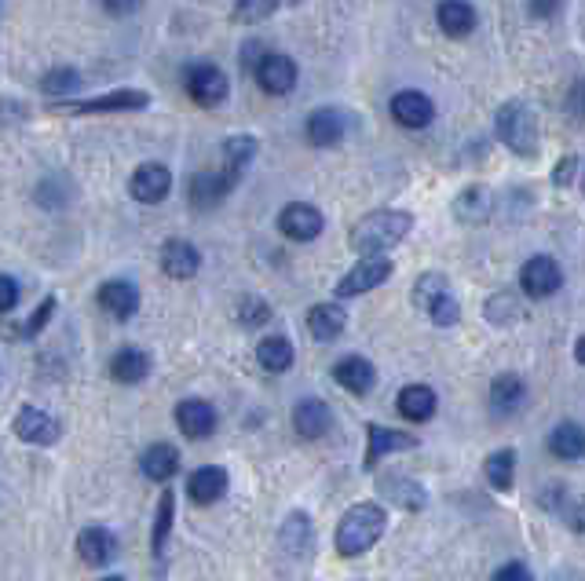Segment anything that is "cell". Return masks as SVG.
<instances>
[{
  "label": "cell",
  "instance_id": "d6a6232c",
  "mask_svg": "<svg viewBox=\"0 0 585 581\" xmlns=\"http://www.w3.org/2000/svg\"><path fill=\"white\" fill-rule=\"evenodd\" d=\"M172 516H176V494L165 490L158 501V516H154V534H150V549H154V560L165 556V545H169L172 534Z\"/></svg>",
  "mask_w": 585,
  "mask_h": 581
},
{
  "label": "cell",
  "instance_id": "484cf974",
  "mask_svg": "<svg viewBox=\"0 0 585 581\" xmlns=\"http://www.w3.org/2000/svg\"><path fill=\"white\" fill-rule=\"evenodd\" d=\"M333 381L341 384L344 391H351V395H366L373 388V381H377V370L366 359H359V355H348V359L333 366Z\"/></svg>",
  "mask_w": 585,
  "mask_h": 581
},
{
  "label": "cell",
  "instance_id": "6da1fadb",
  "mask_svg": "<svg viewBox=\"0 0 585 581\" xmlns=\"http://www.w3.org/2000/svg\"><path fill=\"white\" fill-rule=\"evenodd\" d=\"M414 227V216L399 209H377L366 212L355 227H351V249L362 256H384L388 249L403 242Z\"/></svg>",
  "mask_w": 585,
  "mask_h": 581
},
{
  "label": "cell",
  "instance_id": "3957f363",
  "mask_svg": "<svg viewBox=\"0 0 585 581\" xmlns=\"http://www.w3.org/2000/svg\"><path fill=\"white\" fill-rule=\"evenodd\" d=\"M494 121H498L501 143H505L512 154H520V158H534V154H538V117H534V110L523 103V99L501 103Z\"/></svg>",
  "mask_w": 585,
  "mask_h": 581
},
{
  "label": "cell",
  "instance_id": "f546056e",
  "mask_svg": "<svg viewBox=\"0 0 585 581\" xmlns=\"http://www.w3.org/2000/svg\"><path fill=\"white\" fill-rule=\"evenodd\" d=\"M253 158H256V139L231 136V139H224V161H220V169H224L231 180H242V172L249 169V161Z\"/></svg>",
  "mask_w": 585,
  "mask_h": 581
},
{
  "label": "cell",
  "instance_id": "7402d4cb",
  "mask_svg": "<svg viewBox=\"0 0 585 581\" xmlns=\"http://www.w3.org/2000/svg\"><path fill=\"white\" fill-rule=\"evenodd\" d=\"M139 472L147 479H154V483H169L180 472V450L172 443H154L139 457Z\"/></svg>",
  "mask_w": 585,
  "mask_h": 581
},
{
  "label": "cell",
  "instance_id": "44dd1931",
  "mask_svg": "<svg viewBox=\"0 0 585 581\" xmlns=\"http://www.w3.org/2000/svg\"><path fill=\"white\" fill-rule=\"evenodd\" d=\"M293 428L300 439H322L333 428V413L322 399H300L293 410Z\"/></svg>",
  "mask_w": 585,
  "mask_h": 581
},
{
  "label": "cell",
  "instance_id": "4316f807",
  "mask_svg": "<svg viewBox=\"0 0 585 581\" xmlns=\"http://www.w3.org/2000/svg\"><path fill=\"white\" fill-rule=\"evenodd\" d=\"M150 373V355L143 348H121L110 362V377L117 384H139L147 381Z\"/></svg>",
  "mask_w": 585,
  "mask_h": 581
},
{
  "label": "cell",
  "instance_id": "8992f818",
  "mask_svg": "<svg viewBox=\"0 0 585 581\" xmlns=\"http://www.w3.org/2000/svg\"><path fill=\"white\" fill-rule=\"evenodd\" d=\"M392 278V260L388 256H362L359 264L351 267L348 275L337 282V289L333 293L341 296H362V293H370V289H377V286H384Z\"/></svg>",
  "mask_w": 585,
  "mask_h": 581
},
{
  "label": "cell",
  "instance_id": "4dcf8cb0",
  "mask_svg": "<svg viewBox=\"0 0 585 581\" xmlns=\"http://www.w3.org/2000/svg\"><path fill=\"white\" fill-rule=\"evenodd\" d=\"M293 344L286 337H264L256 344V362L264 366L267 373H286L293 366Z\"/></svg>",
  "mask_w": 585,
  "mask_h": 581
},
{
  "label": "cell",
  "instance_id": "9c48e42d",
  "mask_svg": "<svg viewBox=\"0 0 585 581\" xmlns=\"http://www.w3.org/2000/svg\"><path fill=\"white\" fill-rule=\"evenodd\" d=\"M15 435H19L26 446H55L59 443V435H63V424L55 421L48 410L22 406L19 417H15Z\"/></svg>",
  "mask_w": 585,
  "mask_h": 581
},
{
  "label": "cell",
  "instance_id": "603a6c76",
  "mask_svg": "<svg viewBox=\"0 0 585 581\" xmlns=\"http://www.w3.org/2000/svg\"><path fill=\"white\" fill-rule=\"evenodd\" d=\"M436 22L439 30L447 33V37H454V41H461V37H468V33L476 30V8L468 4V0H443L436 11Z\"/></svg>",
  "mask_w": 585,
  "mask_h": 581
},
{
  "label": "cell",
  "instance_id": "681fc988",
  "mask_svg": "<svg viewBox=\"0 0 585 581\" xmlns=\"http://www.w3.org/2000/svg\"><path fill=\"white\" fill-rule=\"evenodd\" d=\"M571 527H578V530H585V497L582 501H575V508H571Z\"/></svg>",
  "mask_w": 585,
  "mask_h": 581
},
{
  "label": "cell",
  "instance_id": "f1b7e54d",
  "mask_svg": "<svg viewBox=\"0 0 585 581\" xmlns=\"http://www.w3.org/2000/svg\"><path fill=\"white\" fill-rule=\"evenodd\" d=\"M549 450H553V457H560V461H582L585 457V428L575 421L556 424L553 435H549Z\"/></svg>",
  "mask_w": 585,
  "mask_h": 581
},
{
  "label": "cell",
  "instance_id": "ab89813d",
  "mask_svg": "<svg viewBox=\"0 0 585 581\" xmlns=\"http://www.w3.org/2000/svg\"><path fill=\"white\" fill-rule=\"evenodd\" d=\"M267 318H271V307L260 300V296H242V304H238V322L249 329L264 326Z\"/></svg>",
  "mask_w": 585,
  "mask_h": 581
},
{
  "label": "cell",
  "instance_id": "cb8c5ba5",
  "mask_svg": "<svg viewBox=\"0 0 585 581\" xmlns=\"http://www.w3.org/2000/svg\"><path fill=\"white\" fill-rule=\"evenodd\" d=\"M187 494H191L194 505H213V501H220L227 494V472L220 465L198 468L187 479Z\"/></svg>",
  "mask_w": 585,
  "mask_h": 581
},
{
  "label": "cell",
  "instance_id": "74e56055",
  "mask_svg": "<svg viewBox=\"0 0 585 581\" xmlns=\"http://www.w3.org/2000/svg\"><path fill=\"white\" fill-rule=\"evenodd\" d=\"M81 85H85L81 74L70 70V66H55V70H48L41 77V92H48V96H74Z\"/></svg>",
  "mask_w": 585,
  "mask_h": 581
},
{
  "label": "cell",
  "instance_id": "30bf717a",
  "mask_svg": "<svg viewBox=\"0 0 585 581\" xmlns=\"http://www.w3.org/2000/svg\"><path fill=\"white\" fill-rule=\"evenodd\" d=\"M256 85L264 88L267 96H289L297 85V63L282 52H267L256 66Z\"/></svg>",
  "mask_w": 585,
  "mask_h": 581
},
{
  "label": "cell",
  "instance_id": "5b68a950",
  "mask_svg": "<svg viewBox=\"0 0 585 581\" xmlns=\"http://www.w3.org/2000/svg\"><path fill=\"white\" fill-rule=\"evenodd\" d=\"M150 106L147 92L139 88H117V92H107V96L96 99H81V103H59L52 106L55 114H125V110H143Z\"/></svg>",
  "mask_w": 585,
  "mask_h": 581
},
{
  "label": "cell",
  "instance_id": "c3c4849f",
  "mask_svg": "<svg viewBox=\"0 0 585 581\" xmlns=\"http://www.w3.org/2000/svg\"><path fill=\"white\" fill-rule=\"evenodd\" d=\"M575 165H578L575 158H564L560 165H556V183H560V187H564V183H571V172H575Z\"/></svg>",
  "mask_w": 585,
  "mask_h": 581
},
{
  "label": "cell",
  "instance_id": "d4e9b609",
  "mask_svg": "<svg viewBox=\"0 0 585 581\" xmlns=\"http://www.w3.org/2000/svg\"><path fill=\"white\" fill-rule=\"evenodd\" d=\"M344 326H348V311L341 304H315L308 311V333L322 344L341 337Z\"/></svg>",
  "mask_w": 585,
  "mask_h": 581
},
{
  "label": "cell",
  "instance_id": "ba28073f",
  "mask_svg": "<svg viewBox=\"0 0 585 581\" xmlns=\"http://www.w3.org/2000/svg\"><path fill=\"white\" fill-rule=\"evenodd\" d=\"M227 74L213 63H198L187 70V96L198 106H220L227 99Z\"/></svg>",
  "mask_w": 585,
  "mask_h": 581
},
{
  "label": "cell",
  "instance_id": "bcb514c9",
  "mask_svg": "<svg viewBox=\"0 0 585 581\" xmlns=\"http://www.w3.org/2000/svg\"><path fill=\"white\" fill-rule=\"evenodd\" d=\"M564 0H531V15L534 19H553L556 11H560Z\"/></svg>",
  "mask_w": 585,
  "mask_h": 581
},
{
  "label": "cell",
  "instance_id": "e0dca14e",
  "mask_svg": "<svg viewBox=\"0 0 585 581\" xmlns=\"http://www.w3.org/2000/svg\"><path fill=\"white\" fill-rule=\"evenodd\" d=\"M77 556L88 563V567H107L117 556V538L114 530L107 527H85L77 534Z\"/></svg>",
  "mask_w": 585,
  "mask_h": 581
},
{
  "label": "cell",
  "instance_id": "5bb4252c",
  "mask_svg": "<svg viewBox=\"0 0 585 581\" xmlns=\"http://www.w3.org/2000/svg\"><path fill=\"white\" fill-rule=\"evenodd\" d=\"M304 132H308L311 147H337L344 139V132H348V117H344V110H337V106H322V110H315V114L308 117Z\"/></svg>",
  "mask_w": 585,
  "mask_h": 581
},
{
  "label": "cell",
  "instance_id": "836d02e7",
  "mask_svg": "<svg viewBox=\"0 0 585 581\" xmlns=\"http://www.w3.org/2000/svg\"><path fill=\"white\" fill-rule=\"evenodd\" d=\"M454 216L461 223H483L490 216V194L483 187H468V191L458 194L454 201Z\"/></svg>",
  "mask_w": 585,
  "mask_h": 581
},
{
  "label": "cell",
  "instance_id": "60d3db41",
  "mask_svg": "<svg viewBox=\"0 0 585 581\" xmlns=\"http://www.w3.org/2000/svg\"><path fill=\"white\" fill-rule=\"evenodd\" d=\"M520 315H523V311L516 307V300H512L509 293H498L487 304V318H490V322H498V326H509L512 318H520Z\"/></svg>",
  "mask_w": 585,
  "mask_h": 581
},
{
  "label": "cell",
  "instance_id": "d6986e66",
  "mask_svg": "<svg viewBox=\"0 0 585 581\" xmlns=\"http://www.w3.org/2000/svg\"><path fill=\"white\" fill-rule=\"evenodd\" d=\"M234 187H238V180H231L224 169H205L191 180V201L198 209H213V205H220Z\"/></svg>",
  "mask_w": 585,
  "mask_h": 581
},
{
  "label": "cell",
  "instance_id": "f6af8a7d",
  "mask_svg": "<svg viewBox=\"0 0 585 581\" xmlns=\"http://www.w3.org/2000/svg\"><path fill=\"white\" fill-rule=\"evenodd\" d=\"M567 114L575 121H585V81H575L571 92H567Z\"/></svg>",
  "mask_w": 585,
  "mask_h": 581
},
{
  "label": "cell",
  "instance_id": "b9f144b4",
  "mask_svg": "<svg viewBox=\"0 0 585 581\" xmlns=\"http://www.w3.org/2000/svg\"><path fill=\"white\" fill-rule=\"evenodd\" d=\"M52 315H55V300L48 296V300H44V304L30 315V322H26V329H22V337H37V333L48 326V318H52Z\"/></svg>",
  "mask_w": 585,
  "mask_h": 581
},
{
  "label": "cell",
  "instance_id": "277c9868",
  "mask_svg": "<svg viewBox=\"0 0 585 581\" xmlns=\"http://www.w3.org/2000/svg\"><path fill=\"white\" fill-rule=\"evenodd\" d=\"M414 304L421 311H428V318L436 322V326H454L461 318V307H458V296L450 293L447 278L443 275H421L414 282Z\"/></svg>",
  "mask_w": 585,
  "mask_h": 581
},
{
  "label": "cell",
  "instance_id": "816d5d0a",
  "mask_svg": "<svg viewBox=\"0 0 585 581\" xmlns=\"http://www.w3.org/2000/svg\"><path fill=\"white\" fill-rule=\"evenodd\" d=\"M103 581H125V578H103Z\"/></svg>",
  "mask_w": 585,
  "mask_h": 581
},
{
  "label": "cell",
  "instance_id": "e575fe53",
  "mask_svg": "<svg viewBox=\"0 0 585 581\" xmlns=\"http://www.w3.org/2000/svg\"><path fill=\"white\" fill-rule=\"evenodd\" d=\"M523 402V381L512 373H501L498 381L490 384V406L498 413H512Z\"/></svg>",
  "mask_w": 585,
  "mask_h": 581
},
{
  "label": "cell",
  "instance_id": "4fadbf2b",
  "mask_svg": "<svg viewBox=\"0 0 585 581\" xmlns=\"http://www.w3.org/2000/svg\"><path fill=\"white\" fill-rule=\"evenodd\" d=\"M392 117L399 121L403 128H428L432 125V117H436V106L425 92H414V88H406V92H395L392 103H388Z\"/></svg>",
  "mask_w": 585,
  "mask_h": 581
},
{
  "label": "cell",
  "instance_id": "83f0119b",
  "mask_svg": "<svg viewBox=\"0 0 585 581\" xmlns=\"http://www.w3.org/2000/svg\"><path fill=\"white\" fill-rule=\"evenodd\" d=\"M395 406H399V413H403L406 421H428L436 413V391L428 388V384H406L399 391Z\"/></svg>",
  "mask_w": 585,
  "mask_h": 581
},
{
  "label": "cell",
  "instance_id": "d590c367",
  "mask_svg": "<svg viewBox=\"0 0 585 581\" xmlns=\"http://www.w3.org/2000/svg\"><path fill=\"white\" fill-rule=\"evenodd\" d=\"M282 545L293 556H304L311 549V519L304 512H293V516L282 523Z\"/></svg>",
  "mask_w": 585,
  "mask_h": 581
},
{
  "label": "cell",
  "instance_id": "2e32d148",
  "mask_svg": "<svg viewBox=\"0 0 585 581\" xmlns=\"http://www.w3.org/2000/svg\"><path fill=\"white\" fill-rule=\"evenodd\" d=\"M176 424H180V432L187 439H205V435L216 432L220 417H216V410L205 399H183L176 406Z\"/></svg>",
  "mask_w": 585,
  "mask_h": 581
},
{
  "label": "cell",
  "instance_id": "1f68e13d",
  "mask_svg": "<svg viewBox=\"0 0 585 581\" xmlns=\"http://www.w3.org/2000/svg\"><path fill=\"white\" fill-rule=\"evenodd\" d=\"M381 494L388 497V501H395V505L410 508V512H417V508L428 505V494H425V490H421V486H417L414 479H403V476L381 479Z\"/></svg>",
  "mask_w": 585,
  "mask_h": 581
},
{
  "label": "cell",
  "instance_id": "8d00e7d4",
  "mask_svg": "<svg viewBox=\"0 0 585 581\" xmlns=\"http://www.w3.org/2000/svg\"><path fill=\"white\" fill-rule=\"evenodd\" d=\"M483 472H487V483L494 486V490H509L512 472H516V454H512V450H498V454H490L487 465H483Z\"/></svg>",
  "mask_w": 585,
  "mask_h": 581
},
{
  "label": "cell",
  "instance_id": "db71d44e",
  "mask_svg": "<svg viewBox=\"0 0 585 581\" xmlns=\"http://www.w3.org/2000/svg\"><path fill=\"white\" fill-rule=\"evenodd\" d=\"M286 4H300V0H286Z\"/></svg>",
  "mask_w": 585,
  "mask_h": 581
},
{
  "label": "cell",
  "instance_id": "7bdbcfd3",
  "mask_svg": "<svg viewBox=\"0 0 585 581\" xmlns=\"http://www.w3.org/2000/svg\"><path fill=\"white\" fill-rule=\"evenodd\" d=\"M494 581H534V574H531V567H527V563L512 560V563H505V567H498V571H494Z\"/></svg>",
  "mask_w": 585,
  "mask_h": 581
},
{
  "label": "cell",
  "instance_id": "f5cc1de1",
  "mask_svg": "<svg viewBox=\"0 0 585 581\" xmlns=\"http://www.w3.org/2000/svg\"><path fill=\"white\" fill-rule=\"evenodd\" d=\"M0 19H4V4H0Z\"/></svg>",
  "mask_w": 585,
  "mask_h": 581
},
{
  "label": "cell",
  "instance_id": "7a4b0ae2",
  "mask_svg": "<svg viewBox=\"0 0 585 581\" xmlns=\"http://www.w3.org/2000/svg\"><path fill=\"white\" fill-rule=\"evenodd\" d=\"M384 527H388V516H384L381 505L362 501V505L348 508L341 519V527H337V552H341L344 560H355V556L370 552L373 545L381 541Z\"/></svg>",
  "mask_w": 585,
  "mask_h": 581
},
{
  "label": "cell",
  "instance_id": "9a60e30c",
  "mask_svg": "<svg viewBox=\"0 0 585 581\" xmlns=\"http://www.w3.org/2000/svg\"><path fill=\"white\" fill-rule=\"evenodd\" d=\"M417 435L410 432H395V428H384V424H370L366 428V468H373L384 454H399V450H414Z\"/></svg>",
  "mask_w": 585,
  "mask_h": 581
},
{
  "label": "cell",
  "instance_id": "7dc6e473",
  "mask_svg": "<svg viewBox=\"0 0 585 581\" xmlns=\"http://www.w3.org/2000/svg\"><path fill=\"white\" fill-rule=\"evenodd\" d=\"M103 8H107L110 15H132V11L143 8V0H103Z\"/></svg>",
  "mask_w": 585,
  "mask_h": 581
},
{
  "label": "cell",
  "instance_id": "ee69618b",
  "mask_svg": "<svg viewBox=\"0 0 585 581\" xmlns=\"http://www.w3.org/2000/svg\"><path fill=\"white\" fill-rule=\"evenodd\" d=\"M15 304H19V282L8 275H0V315H8Z\"/></svg>",
  "mask_w": 585,
  "mask_h": 581
},
{
  "label": "cell",
  "instance_id": "f35d334b",
  "mask_svg": "<svg viewBox=\"0 0 585 581\" xmlns=\"http://www.w3.org/2000/svg\"><path fill=\"white\" fill-rule=\"evenodd\" d=\"M282 0H234V19L238 22H264L278 11Z\"/></svg>",
  "mask_w": 585,
  "mask_h": 581
},
{
  "label": "cell",
  "instance_id": "ffe728a7",
  "mask_svg": "<svg viewBox=\"0 0 585 581\" xmlns=\"http://www.w3.org/2000/svg\"><path fill=\"white\" fill-rule=\"evenodd\" d=\"M99 307H103L107 315H114L117 322H125V318H132L139 311V289L132 286V282H125V278L103 282V286H99Z\"/></svg>",
  "mask_w": 585,
  "mask_h": 581
},
{
  "label": "cell",
  "instance_id": "52a82bcc",
  "mask_svg": "<svg viewBox=\"0 0 585 581\" xmlns=\"http://www.w3.org/2000/svg\"><path fill=\"white\" fill-rule=\"evenodd\" d=\"M520 286L531 300H545V296H553L556 289L564 286V271H560L553 256H531L520 271Z\"/></svg>",
  "mask_w": 585,
  "mask_h": 581
},
{
  "label": "cell",
  "instance_id": "8fae6325",
  "mask_svg": "<svg viewBox=\"0 0 585 581\" xmlns=\"http://www.w3.org/2000/svg\"><path fill=\"white\" fill-rule=\"evenodd\" d=\"M322 227H326L322 212L315 209V205H308V201H293V205H286L282 216H278V231L286 234V238H293V242H311V238H319Z\"/></svg>",
  "mask_w": 585,
  "mask_h": 581
},
{
  "label": "cell",
  "instance_id": "f907efd6",
  "mask_svg": "<svg viewBox=\"0 0 585 581\" xmlns=\"http://www.w3.org/2000/svg\"><path fill=\"white\" fill-rule=\"evenodd\" d=\"M575 359H578V362H582V366H585V337H582V340H578V344H575Z\"/></svg>",
  "mask_w": 585,
  "mask_h": 581
},
{
  "label": "cell",
  "instance_id": "7c38bea8",
  "mask_svg": "<svg viewBox=\"0 0 585 581\" xmlns=\"http://www.w3.org/2000/svg\"><path fill=\"white\" fill-rule=\"evenodd\" d=\"M128 191H132L136 201H143V205H158V201H165L172 191V172L165 169V165H158V161H147V165H139V169L132 172Z\"/></svg>",
  "mask_w": 585,
  "mask_h": 581
},
{
  "label": "cell",
  "instance_id": "ac0fdd59",
  "mask_svg": "<svg viewBox=\"0 0 585 581\" xmlns=\"http://www.w3.org/2000/svg\"><path fill=\"white\" fill-rule=\"evenodd\" d=\"M198 267H202V253H198L191 242L172 238V242L161 245V271H165L169 278H176V282L194 278L198 275Z\"/></svg>",
  "mask_w": 585,
  "mask_h": 581
}]
</instances>
